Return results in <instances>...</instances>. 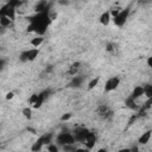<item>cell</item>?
<instances>
[{
  "instance_id": "6da1fadb",
  "label": "cell",
  "mask_w": 152,
  "mask_h": 152,
  "mask_svg": "<svg viewBox=\"0 0 152 152\" xmlns=\"http://www.w3.org/2000/svg\"><path fill=\"white\" fill-rule=\"evenodd\" d=\"M49 11L45 12H39L36 13L34 15L28 18V26H27V32H34L37 36H44L48 27L52 23L51 19L49 18Z\"/></svg>"
},
{
  "instance_id": "7a4b0ae2",
  "label": "cell",
  "mask_w": 152,
  "mask_h": 152,
  "mask_svg": "<svg viewBox=\"0 0 152 152\" xmlns=\"http://www.w3.org/2000/svg\"><path fill=\"white\" fill-rule=\"evenodd\" d=\"M39 55V50L38 48H32V49H27V50H24L20 55H19V59L25 63V62H32L34 61Z\"/></svg>"
},
{
  "instance_id": "3957f363",
  "label": "cell",
  "mask_w": 152,
  "mask_h": 152,
  "mask_svg": "<svg viewBox=\"0 0 152 152\" xmlns=\"http://www.w3.org/2000/svg\"><path fill=\"white\" fill-rule=\"evenodd\" d=\"M56 141L59 146H64L66 144H75L76 140H75V137L72 133H69V132H61L57 138H56Z\"/></svg>"
},
{
  "instance_id": "277c9868",
  "label": "cell",
  "mask_w": 152,
  "mask_h": 152,
  "mask_svg": "<svg viewBox=\"0 0 152 152\" xmlns=\"http://www.w3.org/2000/svg\"><path fill=\"white\" fill-rule=\"evenodd\" d=\"M129 7H126V8H122L121 11H120V13L115 17V18H113V21H114V25L115 26H118V27H122L125 24H126V21H127V19H128V15H129Z\"/></svg>"
},
{
  "instance_id": "5b68a950",
  "label": "cell",
  "mask_w": 152,
  "mask_h": 152,
  "mask_svg": "<svg viewBox=\"0 0 152 152\" xmlns=\"http://www.w3.org/2000/svg\"><path fill=\"white\" fill-rule=\"evenodd\" d=\"M119 84H120V78L118 76L109 77L104 83V93H109V91L115 90L119 87Z\"/></svg>"
},
{
  "instance_id": "8992f818",
  "label": "cell",
  "mask_w": 152,
  "mask_h": 152,
  "mask_svg": "<svg viewBox=\"0 0 152 152\" xmlns=\"http://www.w3.org/2000/svg\"><path fill=\"white\" fill-rule=\"evenodd\" d=\"M88 133H89V129L86 128V127H78V128H76L74 131V137H75L76 142H82L83 144L84 140H86V138H87V135H88Z\"/></svg>"
},
{
  "instance_id": "52a82bcc",
  "label": "cell",
  "mask_w": 152,
  "mask_h": 152,
  "mask_svg": "<svg viewBox=\"0 0 152 152\" xmlns=\"http://www.w3.org/2000/svg\"><path fill=\"white\" fill-rule=\"evenodd\" d=\"M96 141H97V135H96V133L89 131V133H88V135H87V138H86V140H84L83 144L86 145V148H87V150H93V147L95 146Z\"/></svg>"
},
{
  "instance_id": "ba28073f",
  "label": "cell",
  "mask_w": 152,
  "mask_h": 152,
  "mask_svg": "<svg viewBox=\"0 0 152 152\" xmlns=\"http://www.w3.org/2000/svg\"><path fill=\"white\" fill-rule=\"evenodd\" d=\"M0 15H7L12 20L15 19V8L12 7L10 4H5L0 10Z\"/></svg>"
},
{
  "instance_id": "9c48e42d",
  "label": "cell",
  "mask_w": 152,
  "mask_h": 152,
  "mask_svg": "<svg viewBox=\"0 0 152 152\" xmlns=\"http://www.w3.org/2000/svg\"><path fill=\"white\" fill-rule=\"evenodd\" d=\"M39 94V97H38V100H37V102L34 103V106L32 107V108H40L42 107V104L45 102V100L50 96V94H51V90L50 89H45V90H43V91H40V93H38Z\"/></svg>"
},
{
  "instance_id": "30bf717a",
  "label": "cell",
  "mask_w": 152,
  "mask_h": 152,
  "mask_svg": "<svg viewBox=\"0 0 152 152\" xmlns=\"http://www.w3.org/2000/svg\"><path fill=\"white\" fill-rule=\"evenodd\" d=\"M51 8V5L48 2V0H39L36 6H34V11L36 13H39V12H45Z\"/></svg>"
},
{
  "instance_id": "8fae6325",
  "label": "cell",
  "mask_w": 152,
  "mask_h": 152,
  "mask_svg": "<svg viewBox=\"0 0 152 152\" xmlns=\"http://www.w3.org/2000/svg\"><path fill=\"white\" fill-rule=\"evenodd\" d=\"M125 104H126V107L128 108V109H132V110H139V106L137 104V102H135V99H133L131 95L125 100Z\"/></svg>"
},
{
  "instance_id": "7c38bea8",
  "label": "cell",
  "mask_w": 152,
  "mask_h": 152,
  "mask_svg": "<svg viewBox=\"0 0 152 152\" xmlns=\"http://www.w3.org/2000/svg\"><path fill=\"white\" fill-rule=\"evenodd\" d=\"M151 135H152V129H147L146 132H144V133L139 137L138 142H139V144H141V145H146V144L150 141Z\"/></svg>"
},
{
  "instance_id": "4fadbf2b",
  "label": "cell",
  "mask_w": 152,
  "mask_h": 152,
  "mask_svg": "<svg viewBox=\"0 0 152 152\" xmlns=\"http://www.w3.org/2000/svg\"><path fill=\"white\" fill-rule=\"evenodd\" d=\"M81 65H82L81 62H74V63L69 66V69H68V74L71 75V76H76V75L78 74L80 69H81Z\"/></svg>"
},
{
  "instance_id": "5bb4252c",
  "label": "cell",
  "mask_w": 152,
  "mask_h": 152,
  "mask_svg": "<svg viewBox=\"0 0 152 152\" xmlns=\"http://www.w3.org/2000/svg\"><path fill=\"white\" fill-rule=\"evenodd\" d=\"M83 81H84V77H83V76H77V75H76V76H74L72 80L70 81L69 87H71V88H80V87L82 86Z\"/></svg>"
},
{
  "instance_id": "9a60e30c",
  "label": "cell",
  "mask_w": 152,
  "mask_h": 152,
  "mask_svg": "<svg viewBox=\"0 0 152 152\" xmlns=\"http://www.w3.org/2000/svg\"><path fill=\"white\" fill-rule=\"evenodd\" d=\"M110 19H112L110 12H109V11H106V12H103V13L100 15V19H99V21H100V24H101V25H103V26H107V25L109 24Z\"/></svg>"
},
{
  "instance_id": "2e32d148",
  "label": "cell",
  "mask_w": 152,
  "mask_h": 152,
  "mask_svg": "<svg viewBox=\"0 0 152 152\" xmlns=\"http://www.w3.org/2000/svg\"><path fill=\"white\" fill-rule=\"evenodd\" d=\"M144 95V86H135L134 88H133V90H132V93H131V96L133 97V99H139L140 96H142Z\"/></svg>"
},
{
  "instance_id": "e0dca14e",
  "label": "cell",
  "mask_w": 152,
  "mask_h": 152,
  "mask_svg": "<svg viewBox=\"0 0 152 152\" xmlns=\"http://www.w3.org/2000/svg\"><path fill=\"white\" fill-rule=\"evenodd\" d=\"M52 137H53L52 133H45V134L40 135V137L38 138L37 141H39L43 146H44V145H49V144H51V139H52Z\"/></svg>"
},
{
  "instance_id": "ac0fdd59",
  "label": "cell",
  "mask_w": 152,
  "mask_h": 152,
  "mask_svg": "<svg viewBox=\"0 0 152 152\" xmlns=\"http://www.w3.org/2000/svg\"><path fill=\"white\" fill-rule=\"evenodd\" d=\"M12 23H13V20L11 18H8L7 15H0V25H1V27H4V28L10 27L12 25Z\"/></svg>"
},
{
  "instance_id": "d6986e66",
  "label": "cell",
  "mask_w": 152,
  "mask_h": 152,
  "mask_svg": "<svg viewBox=\"0 0 152 152\" xmlns=\"http://www.w3.org/2000/svg\"><path fill=\"white\" fill-rule=\"evenodd\" d=\"M43 42H44L43 36H37V37H34V38H32V39H31L30 44H31L33 48H39V46L43 44Z\"/></svg>"
},
{
  "instance_id": "ffe728a7",
  "label": "cell",
  "mask_w": 152,
  "mask_h": 152,
  "mask_svg": "<svg viewBox=\"0 0 152 152\" xmlns=\"http://www.w3.org/2000/svg\"><path fill=\"white\" fill-rule=\"evenodd\" d=\"M109 109H110V108H109V107H108L106 103H103V104H99V107H97L96 112H97V115H99V116L102 119V116H103V115H104V114H106V113H107Z\"/></svg>"
},
{
  "instance_id": "44dd1931",
  "label": "cell",
  "mask_w": 152,
  "mask_h": 152,
  "mask_svg": "<svg viewBox=\"0 0 152 152\" xmlns=\"http://www.w3.org/2000/svg\"><path fill=\"white\" fill-rule=\"evenodd\" d=\"M99 82H100V76H96V77L91 78V80L88 82V87H87V89H88V90H91V89H94L95 87H97Z\"/></svg>"
},
{
  "instance_id": "7402d4cb",
  "label": "cell",
  "mask_w": 152,
  "mask_h": 152,
  "mask_svg": "<svg viewBox=\"0 0 152 152\" xmlns=\"http://www.w3.org/2000/svg\"><path fill=\"white\" fill-rule=\"evenodd\" d=\"M21 114L24 115V118H25V119L31 120V118H32V109H31V107H30V106H27V107L23 108Z\"/></svg>"
},
{
  "instance_id": "603a6c76",
  "label": "cell",
  "mask_w": 152,
  "mask_h": 152,
  "mask_svg": "<svg viewBox=\"0 0 152 152\" xmlns=\"http://www.w3.org/2000/svg\"><path fill=\"white\" fill-rule=\"evenodd\" d=\"M144 95L148 99V97H152V84L151 83H147V84H144Z\"/></svg>"
},
{
  "instance_id": "cb8c5ba5",
  "label": "cell",
  "mask_w": 152,
  "mask_h": 152,
  "mask_svg": "<svg viewBox=\"0 0 152 152\" xmlns=\"http://www.w3.org/2000/svg\"><path fill=\"white\" fill-rule=\"evenodd\" d=\"M38 97H39V94H32V95L28 97V100H27V103H28L31 107H33V106H34V103L37 102Z\"/></svg>"
},
{
  "instance_id": "d4e9b609",
  "label": "cell",
  "mask_w": 152,
  "mask_h": 152,
  "mask_svg": "<svg viewBox=\"0 0 152 152\" xmlns=\"http://www.w3.org/2000/svg\"><path fill=\"white\" fill-rule=\"evenodd\" d=\"M62 148H63V151H76L77 150L75 144H66V145L62 146Z\"/></svg>"
},
{
  "instance_id": "484cf974",
  "label": "cell",
  "mask_w": 152,
  "mask_h": 152,
  "mask_svg": "<svg viewBox=\"0 0 152 152\" xmlns=\"http://www.w3.org/2000/svg\"><path fill=\"white\" fill-rule=\"evenodd\" d=\"M106 51L109 52V53H114V52H115V44H113V43H107V45H106Z\"/></svg>"
},
{
  "instance_id": "4316f807",
  "label": "cell",
  "mask_w": 152,
  "mask_h": 152,
  "mask_svg": "<svg viewBox=\"0 0 152 152\" xmlns=\"http://www.w3.org/2000/svg\"><path fill=\"white\" fill-rule=\"evenodd\" d=\"M42 148H43V145H42L39 141H36V142L32 145V147H31V150L34 151V152H36V151H40Z\"/></svg>"
},
{
  "instance_id": "83f0119b",
  "label": "cell",
  "mask_w": 152,
  "mask_h": 152,
  "mask_svg": "<svg viewBox=\"0 0 152 152\" xmlns=\"http://www.w3.org/2000/svg\"><path fill=\"white\" fill-rule=\"evenodd\" d=\"M46 150L49 152H58V146L53 145V144H49V145H46Z\"/></svg>"
},
{
  "instance_id": "f1b7e54d",
  "label": "cell",
  "mask_w": 152,
  "mask_h": 152,
  "mask_svg": "<svg viewBox=\"0 0 152 152\" xmlns=\"http://www.w3.org/2000/svg\"><path fill=\"white\" fill-rule=\"evenodd\" d=\"M57 17H58V13L56 11H53V10L50 8V11H49V18L51 19V21H53L55 19H57Z\"/></svg>"
},
{
  "instance_id": "f546056e",
  "label": "cell",
  "mask_w": 152,
  "mask_h": 152,
  "mask_svg": "<svg viewBox=\"0 0 152 152\" xmlns=\"http://www.w3.org/2000/svg\"><path fill=\"white\" fill-rule=\"evenodd\" d=\"M72 118V113H64L62 116H61V121H68V120H70Z\"/></svg>"
},
{
  "instance_id": "4dcf8cb0",
  "label": "cell",
  "mask_w": 152,
  "mask_h": 152,
  "mask_svg": "<svg viewBox=\"0 0 152 152\" xmlns=\"http://www.w3.org/2000/svg\"><path fill=\"white\" fill-rule=\"evenodd\" d=\"M120 11H121V8H113V10H110L109 12H110V15H112V18H115L119 13H120Z\"/></svg>"
},
{
  "instance_id": "1f68e13d",
  "label": "cell",
  "mask_w": 152,
  "mask_h": 152,
  "mask_svg": "<svg viewBox=\"0 0 152 152\" xmlns=\"http://www.w3.org/2000/svg\"><path fill=\"white\" fill-rule=\"evenodd\" d=\"M138 118H139V116H138V114H133V115L129 118V120H128V125H132V124H133Z\"/></svg>"
},
{
  "instance_id": "d6a6232c",
  "label": "cell",
  "mask_w": 152,
  "mask_h": 152,
  "mask_svg": "<svg viewBox=\"0 0 152 152\" xmlns=\"http://www.w3.org/2000/svg\"><path fill=\"white\" fill-rule=\"evenodd\" d=\"M5 97H6V100H12V99L14 97V93H13V91H8Z\"/></svg>"
},
{
  "instance_id": "836d02e7",
  "label": "cell",
  "mask_w": 152,
  "mask_h": 152,
  "mask_svg": "<svg viewBox=\"0 0 152 152\" xmlns=\"http://www.w3.org/2000/svg\"><path fill=\"white\" fill-rule=\"evenodd\" d=\"M146 62H147V65L152 69V56H150V57L147 58V61H146Z\"/></svg>"
},
{
  "instance_id": "e575fe53",
  "label": "cell",
  "mask_w": 152,
  "mask_h": 152,
  "mask_svg": "<svg viewBox=\"0 0 152 152\" xmlns=\"http://www.w3.org/2000/svg\"><path fill=\"white\" fill-rule=\"evenodd\" d=\"M58 4H61V5H69V1L68 0H58Z\"/></svg>"
},
{
  "instance_id": "d590c367",
  "label": "cell",
  "mask_w": 152,
  "mask_h": 152,
  "mask_svg": "<svg viewBox=\"0 0 152 152\" xmlns=\"http://www.w3.org/2000/svg\"><path fill=\"white\" fill-rule=\"evenodd\" d=\"M26 129H27V131H28V132H31V133H32V134H36V133H37V131H36V129H34V128H32V127H27V128H26Z\"/></svg>"
},
{
  "instance_id": "8d00e7d4",
  "label": "cell",
  "mask_w": 152,
  "mask_h": 152,
  "mask_svg": "<svg viewBox=\"0 0 152 152\" xmlns=\"http://www.w3.org/2000/svg\"><path fill=\"white\" fill-rule=\"evenodd\" d=\"M52 69H53V66H52V65H48V66H46V69H45V71H46V72H50Z\"/></svg>"
},
{
  "instance_id": "74e56055",
  "label": "cell",
  "mask_w": 152,
  "mask_h": 152,
  "mask_svg": "<svg viewBox=\"0 0 152 152\" xmlns=\"http://www.w3.org/2000/svg\"><path fill=\"white\" fill-rule=\"evenodd\" d=\"M0 66H1V69H4V66H5V61H4V59H1V62H0Z\"/></svg>"
},
{
  "instance_id": "f35d334b",
  "label": "cell",
  "mask_w": 152,
  "mask_h": 152,
  "mask_svg": "<svg viewBox=\"0 0 152 152\" xmlns=\"http://www.w3.org/2000/svg\"><path fill=\"white\" fill-rule=\"evenodd\" d=\"M99 152H106V148H104V150H103V148H100Z\"/></svg>"
}]
</instances>
